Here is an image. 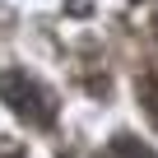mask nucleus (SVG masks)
<instances>
[{
	"label": "nucleus",
	"mask_w": 158,
	"mask_h": 158,
	"mask_svg": "<svg viewBox=\"0 0 158 158\" xmlns=\"http://www.w3.org/2000/svg\"><path fill=\"white\" fill-rule=\"evenodd\" d=\"M0 102H5L19 121H28L33 130H51L56 116H60L56 93L47 84H37L28 70H0Z\"/></svg>",
	"instance_id": "obj_1"
},
{
	"label": "nucleus",
	"mask_w": 158,
	"mask_h": 158,
	"mask_svg": "<svg viewBox=\"0 0 158 158\" xmlns=\"http://www.w3.org/2000/svg\"><path fill=\"white\" fill-rule=\"evenodd\" d=\"M112 153H116V158H158L144 139H135V135H126V130L112 135Z\"/></svg>",
	"instance_id": "obj_3"
},
{
	"label": "nucleus",
	"mask_w": 158,
	"mask_h": 158,
	"mask_svg": "<svg viewBox=\"0 0 158 158\" xmlns=\"http://www.w3.org/2000/svg\"><path fill=\"white\" fill-rule=\"evenodd\" d=\"M130 5H135V0H130Z\"/></svg>",
	"instance_id": "obj_7"
},
{
	"label": "nucleus",
	"mask_w": 158,
	"mask_h": 158,
	"mask_svg": "<svg viewBox=\"0 0 158 158\" xmlns=\"http://www.w3.org/2000/svg\"><path fill=\"white\" fill-rule=\"evenodd\" d=\"M135 98H139L144 116H149V121H153V130H158V65H153V70H144V74L135 79Z\"/></svg>",
	"instance_id": "obj_2"
},
{
	"label": "nucleus",
	"mask_w": 158,
	"mask_h": 158,
	"mask_svg": "<svg viewBox=\"0 0 158 158\" xmlns=\"http://www.w3.org/2000/svg\"><path fill=\"white\" fill-rule=\"evenodd\" d=\"M0 158H28V149L19 139H10V135H0Z\"/></svg>",
	"instance_id": "obj_4"
},
{
	"label": "nucleus",
	"mask_w": 158,
	"mask_h": 158,
	"mask_svg": "<svg viewBox=\"0 0 158 158\" xmlns=\"http://www.w3.org/2000/svg\"><path fill=\"white\" fill-rule=\"evenodd\" d=\"M149 33H153V42H158V10H153V19H149Z\"/></svg>",
	"instance_id": "obj_6"
},
{
	"label": "nucleus",
	"mask_w": 158,
	"mask_h": 158,
	"mask_svg": "<svg viewBox=\"0 0 158 158\" xmlns=\"http://www.w3.org/2000/svg\"><path fill=\"white\" fill-rule=\"evenodd\" d=\"M93 10V0H65V14H74V19H84Z\"/></svg>",
	"instance_id": "obj_5"
}]
</instances>
